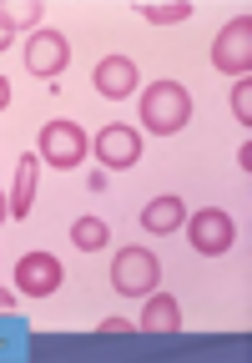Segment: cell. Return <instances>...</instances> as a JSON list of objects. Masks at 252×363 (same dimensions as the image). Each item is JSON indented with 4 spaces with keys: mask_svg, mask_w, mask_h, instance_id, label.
<instances>
[{
    "mask_svg": "<svg viewBox=\"0 0 252 363\" xmlns=\"http://www.w3.org/2000/svg\"><path fill=\"white\" fill-rule=\"evenodd\" d=\"M35 172H40V157H21V162H16V192H11V217H30V207H35Z\"/></svg>",
    "mask_w": 252,
    "mask_h": 363,
    "instance_id": "7c38bea8",
    "label": "cell"
},
{
    "mask_svg": "<svg viewBox=\"0 0 252 363\" xmlns=\"http://www.w3.org/2000/svg\"><path fill=\"white\" fill-rule=\"evenodd\" d=\"M71 242H76L81 252H101V247L111 242V227H106L101 217H76V227H71Z\"/></svg>",
    "mask_w": 252,
    "mask_h": 363,
    "instance_id": "4fadbf2b",
    "label": "cell"
},
{
    "mask_svg": "<svg viewBox=\"0 0 252 363\" xmlns=\"http://www.w3.org/2000/svg\"><path fill=\"white\" fill-rule=\"evenodd\" d=\"M11 308H16V293H11V288H0V313H11Z\"/></svg>",
    "mask_w": 252,
    "mask_h": 363,
    "instance_id": "ac0fdd59",
    "label": "cell"
},
{
    "mask_svg": "<svg viewBox=\"0 0 252 363\" xmlns=\"http://www.w3.org/2000/svg\"><path fill=\"white\" fill-rule=\"evenodd\" d=\"M187 16H192L187 0H172V6H142V21H151V26H182Z\"/></svg>",
    "mask_w": 252,
    "mask_h": 363,
    "instance_id": "9a60e30c",
    "label": "cell"
},
{
    "mask_svg": "<svg viewBox=\"0 0 252 363\" xmlns=\"http://www.w3.org/2000/svg\"><path fill=\"white\" fill-rule=\"evenodd\" d=\"M16 288H21L25 298H51V293L61 288V262H56L51 252H25V257L16 262Z\"/></svg>",
    "mask_w": 252,
    "mask_h": 363,
    "instance_id": "ba28073f",
    "label": "cell"
},
{
    "mask_svg": "<svg viewBox=\"0 0 252 363\" xmlns=\"http://www.w3.org/2000/svg\"><path fill=\"white\" fill-rule=\"evenodd\" d=\"M142 121H147V131H156V136L182 131V126L192 121L187 86H182V81H151V86L142 91Z\"/></svg>",
    "mask_w": 252,
    "mask_h": 363,
    "instance_id": "6da1fadb",
    "label": "cell"
},
{
    "mask_svg": "<svg viewBox=\"0 0 252 363\" xmlns=\"http://www.w3.org/2000/svg\"><path fill=\"white\" fill-rule=\"evenodd\" d=\"M212 66L222 71V76H252V16H237V21H227L222 30H217V40H212Z\"/></svg>",
    "mask_w": 252,
    "mask_h": 363,
    "instance_id": "277c9868",
    "label": "cell"
},
{
    "mask_svg": "<svg viewBox=\"0 0 252 363\" xmlns=\"http://www.w3.org/2000/svg\"><path fill=\"white\" fill-rule=\"evenodd\" d=\"M137 328H147V333H177V328H182V308H177V298L151 293V298H147V313H142V323H137Z\"/></svg>",
    "mask_w": 252,
    "mask_h": 363,
    "instance_id": "8fae6325",
    "label": "cell"
},
{
    "mask_svg": "<svg viewBox=\"0 0 252 363\" xmlns=\"http://www.w3.org/2000/svg\"><path fill=\"white\" fill-rule=\"evenodd\" d=\"M187 242L202 257H217V252H227L237 242V227H232V217L222 207H202L197 217H187Z\"/></svg>",
    "mask_w": 252,
    "mask_h": 363,
    "instance_id": "5b68a950",
    "label": "cell"
},
{
    "mask_svg": "<svg viewBox=\"0 0 252 363\" xmlns=\"http://www.w3.org/2000/svg\"><path fill=\"white\" fill-rule=\"evenodd\" d=\"M156 283H161V267H156V257L147 247H121L111 257V288L121 298H151Z\"/></svg>",
    "mask_w": 252,
    "mask_h": 363,
    "instance_id": "7a4b0ae2",
    "label": "cell"
},
{
    "mask_svg": "<svg viewBox=\"0 0 252 363\" xmlns=\"http://www.w3.org/2000/svg\"><path fill=\"white\" fill-rule=\"evenodd\" d=\"M6 45H11V30H6V21H0V51H6Z\"/></svg>",
    "mask_w": 252,
    "mask_h": 363,
    "instance_id": "44dd1931",
    "label": "cell"
},
{
    "mask_svg": "<svg viewBox=\"0 0 252 363\" xmlns=\"http://www.w3.org/2000/svg\"><path fill=\"white\" fill-rule=\"evenodd\" d=\"M0 21H6V30H40V6L35 0H0Z\"/></svg>",
    "mask_w": 252,
    "mask_h": 363,
    "instance_id": "5bb4252c",
    "label": "cell"
},
{
    "mask_svg": "<svg viewBox=\"0 0 252 363\" xmlns=\"http://www.w3.org/2000/svg\"><path fill=\"white\" fill-rule=\"evenodd\" d=\"M91 152H96V162L106 172H126V167L142 162V136L132 126H101L96 142H91Z\"/></svg>",
    "mask_w": 252,
    "mask_h": 363,
    "instance_id": "52a82bcc",
    "label": "cell"
},
{
    "mask_svg": "<svg viewBox=\"0 0 252 363\" xmlns=\"http://www.w3.org/2000/svg\"><path fill=\"white\" fill-rule=\"evenodd\" d=\"M6 106H11V81L0 76V111H6Z\"/></svg>",
    "mask_w": 252,
    "mask_h": 363,
    "instance_id": "d6986e66",
    "label": "cell"
},
{
    "mask_svg": "<svg viewBox=\"0 0 252 363\" xmlns=\"http://www.w3.org/2000/svg\"><path fill=\"white\" fill-rule=\"evenodd\" d=\"M66 61H71V40H66L61 30L40 26V30L25 35V71H30V76H61Z\"/></svg>",
    "mask_w": 252,
    "mask_h": 363,
    "instance_id": "8992f818",
    "label": "cell"
},
{
    "mask_svg": "<svg viewBox=\"0 0 252 363\" xmlns=\"http://www.w3.org/2000/svg\"><path fill=\"white\" fill-rule=\"evenodd\" d=\"M91 81H96V91L106 101H126L137 91V61H126V56H101L96 61V71H91Z\"/></svg>",
    "mask_w": 252,
    "mask_h": 363,
    "instance_id": "9c48e42d",
    "label": "cell"
},
{
    "mask_svg": "<svg viewBox=\"0 0 252 363\" xmlns=\"http://www.w3.org/2000/svg\"><path fill=\"white\" fill-rule=\"evenodd\" d=\"M142 227H147V233H156V238H166V233H177V227H187V207H182V197H151V202L142 207Z\"/></svg>",
    "mask_w": 252,
    "mask_h": 363,
    "instance_id": "30bf717a",
    "label": "cell"
},
{
    "mask_svg": "<svg viewBox=\"0 0 252 363\" xmlns=\"http://www.w3.org/2000/svg\"><path fill=\"white\" fill-rule=\"evenodd\" d=\"M86 152H91V142H86V131H81L76 121H46L40 126V162L46 167L71 172V167L86 162Z\"/></svg>",
    "mask_w": 252,
    "mask_h": 363,
    "instance_id": "3957f363",
    "label": "cell"
},
{
    "mask_svg": "<svg viewBox=\"0 0 252 363\" xmlns=\"http://www.w3.org/2000/svg\"><path fill=\"white\" fill-rule=\"evenodd\" d=\"M6 217H11V197H6V192H0V222H6Z\"/></svg>",
    "mask_w": 252,
    "mask_h": 363,
    "instance_id": "ffe728a7",
    "label": "cell"
},
{
    "mask_svg": "<svg viewBox=\"0 0 252 363\" xmlns=\"http://www.w3.org/2000/svg\"><path fill=\"white\" fill-rule=\"evenodd\" d=\"M137 323H126V318H106V323H101V333H132Z\"/></svg>",
    "mask_w": 252,
    "mask_h": 363,
    "instance_id": "e0dca14e",
    "label": "cell"
},
{
    "mask_svg": "<svg viewBox=\"0 0 252 363\" xmlns=\"http://www.w3.org/2000/svg\"><path fill=\"white\" fill-rule=\"evenodd\" d=\"M232 111H237V121H242V126L252 121V81H247V76L232 86Z\"/></svg>",
    "mask_w": 252,
    "mask_h": 363,
    "instance_id": "2e32d148",
    "label": "cell"
}]
</instances>
